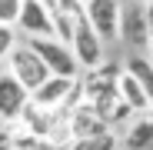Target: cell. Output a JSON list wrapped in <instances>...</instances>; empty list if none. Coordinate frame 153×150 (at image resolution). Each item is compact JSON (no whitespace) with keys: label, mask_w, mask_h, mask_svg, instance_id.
Masks as SVG:
<instances>
[{"label":"cell","mask_w":153,"mask_h":150,"mask_svg":"<svg viewBox=\"0 0 153 150\" xmlns=\"http://www.w3.org/2000/svg\"><path fill=\"white\" fill-rule=\"evenodd\" d=\"M117 97H120V104L130 110V113H140V117L153 107V104H150V93H146L133 77H126L123 70H120V77H117Z\"/></svg>","instance_id":"cell-9"},{"label":"cell","mask_w":153,"mask_h":150,"mask_svg":"<svg viewBox=\"0 0 153 150\" xmlns=\"http://www.w3.org/2000/svg\"><path fill=\"white\" fill-rule=\"evenodd\" d=\"M27 47L40 57V63L47 67L50 77H67V80H76V73H80V63L73 60L70 47H63L60 40L53 37H43V40H27Z\"/></svg>","instance_id":"cell-2"},{"label":"cell","mask_w":153,"mask_h":150,"mask_svg":"<svg viewBox=\"0 0 153 150\" xmlns=\"http://www.w3.org/2000/svg\"><path fill=\"white\" fill-rule=\"evenodd\" d=\"M126 150H153V127L146 117L130 120L126 127Z\"/></svg>","instance_id":"cell-12"},{"label":"cell","mask_w":153,"mask_h":150,"mask_svg":"<svg viewBox=\"0 0 153 150\" xmlns=\"http://www.w3.org/2000/svg\"><path fill=\"white\" fill-rule=\"evenodd\" d=\"M70 150H117V137L107 130L100 137H87V140H73Z\"/></svg>","instance_id":"cell-13"},{"label":"cell","mask_w":153,"mask_h":150,"mask_svg":"<svg viewBox=\"0 0 153 150\" xmlns=\"http://www.w3.org/2000/svg\"><path fill=\"white\" fill-rule=\"evenodd\" d=\"M70 54H73V60H76V63H80V67H87V70H97L100 63H103V40H100V37L90 30V23H87L83 10L76 13V20H73Z\"/></svg>","instance_id":"cell-3"},{"label":"cell","mask_w":153,"mask_h":150,"mask_svg":"<svg viewBox=\"0 0 153 150\" xmlns=\"http://www.w3.org/2000/svg\"><path fill=\"white\" fill-rule=\"evenodd\" d=\"M13 30H23L27 40L53 37L50 13H47V0H20V17H17V27Z\"/></svg>","instance_id":"cell-5"},{"label":"cell","mask_w":153,"mask_h":150,"mask_svg":"<svg viewBox=\"0 0 153 150\" xmlns=\"http://www.w3.org/2000/svg\"><path fill=\"white\" fill-rule=\"evenodd\" d=\"M150 104H153V97H150Z\"/></svg>","instance_id":"cell-19"},{"label":"cell","mask_w":153,"mask_h":150,"mask_svg":"<svg viewBox=\"0 0 153 150\" xmlns=\"http://www.w3.org/2000/svg\"><path fill=\"white\" fill-rule=\"evenodd\" d=\"M63 127H67V137H70V140H87V137H100V134L110 130L107 123L83 104V100H80L70 113H63Z\"/></svg>","instance_id":"cell-7"},{"label":"cell","mask_w":153,"mask_h":150,"mask_svg":"<svg viewBox=\"0 0 153 150\" xmlns=\"http://www.w3.org/2000/svg\"><path fill=\"white\" fill-rule=\"evenodd\" d=\"M20 0H0V27H17Z\"/></svg>","instance_id":"cell-14"},{"label":"cell","mask_w":153,"mask_h":150,"mask_svg":"<svg viewBox=\"0 0 153 150\" xmlns=\"http://www.w3.org/2000/svg\"><path fill=\"white\" fill-rule=\"evenodd\" d=\"M0 150H13V134L0 130Z\"/></svg>","instance_id":"cell-17"},{"label":"cell","mask_w":153,"mask_h":150,"mask_svg":"<svg viewBox=\"0 0 153 150\" xmlns=\"http://www.w3.org/2000/svg\"><path fill=\"white\" fill-rule=\"evenodd\" d=\"M83 17H87L90 30H93L100 40H117L120 4H113V0H90V4H83Z\"/></svg>","instance_id":"cell-4"},{"label":"cell","mask_w":153,"mask_h":150,"mask_svg":"<svg viewBox=\"0 0 153 150\" xmlns=\"http://www.w3.org/2000/svg\"><path fill=\"white\" fill-rule=\"evenodd\" d=\"M7 73H10V77L27 90V93H33L37 87H43V84L50 80L47 67L40 63V57L33 54L27 43H17V47L10 50V57H7Z\"/></svg>","instance_id":"cell-1"},{"label":"cell","mask_w":153,"mask_h":150,"mask_svg":"<svg viewBox=\"0 0 153 150\" xmlns=\"http://www.w3.org/2000/svg\"><path fill=\"white\" fill-rule=\"evenodd\" d=\"M146 10V57L153 60V4H143Z\"/></svg>","instance_id":"cell-16"},{"label":"cell","mask_w":153,"mask_h":150,"mask_svg":"<svg viewBox=\"0 0 153 150\" xmlns=\"http://www.w3.org/2000/svg\"><path fill=\"white\" fill-rule=\"evenodd\" d=\"M20 123H23L33 137L53 140V134H57V127H60V117H57V113H47V110H40V107H33V104H27L23 113H20Z\"/></svg>","instance_id":"cell-10"},{"label":"cell","mask_w":153,"mask_h":150,"mask_svg":"<svg viewBox=\"0 0 153 150\" xmlns=\"http://www.w3.org/2000/svg\"><path fill=\"white\" fill-rule=\"evenodd\" d=\"M13 47H17V30L13 27H0V63H7Z\"/></svg>","instance_id":"cell-15"},{"label":"cell","mask_w":153,"mask_h":150,"mask_svg":"<svg viewBox=\"0 0 153 150\" xmlns=\"http://www.w3.org/2000/svg\"><path fill=\"white\" fill-rule=\"evenodd\" d=\"M123 73H126V77H133V80L153 97V60H150V57L130 54V57H126V63H123Z\"/></svg>","instance_id":"cell-11"},{"label":"cell","mask_w":153,"mask_h":150,"mask_svg":"<svg viewBox=\"0 0 153 150\" xmlns=\"http://www.w3.org/2000/svg\"><path fill=\"white\" fill-rule=\"evenodd\" d=\"M117 40H123L126 47L146 50V10H143V4H120Z\"/></svg>","instance_id":"cell-6"},{"label":"cell","mask_w":153,"mask_h":150,"mask_svg":"<svg viewBox=\"0 0 153 150\" xmlns=\"http://www.w3.org/2000/svg\"><path fill=\"white\" fill-rule=\"evenodd\" d=\"M143 117H146V120H150V127H153V107H150V110H146V113H143Z\"/></svg>","instance_id":"cell-18"},{"label":"cell","mask_w":153,"mask_h":150,"mask_svg":"<svg viewBox=\"0 0 153 150\" xmlns=\"http://www.w3.org/2000/svg\"><path fill=\"white\" fill-rule=\"evenodd\" d=\"M27 104H30V93L4 70L0 73V120H7V123L20 120V113H23Z\"/></svg>","instance_id":"cell-8"}]
</instances>
